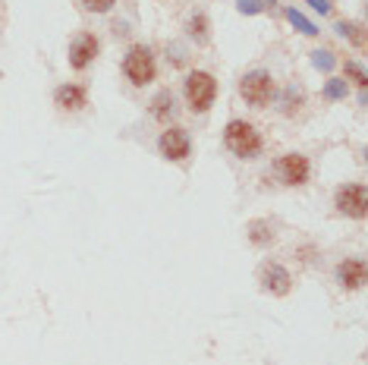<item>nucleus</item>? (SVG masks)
Instances as JSON below:
<instances>
[{
    "label": "nucleus",
    "instance_id": "obj_1",
    "mask_svg": "<svg viewBox=\"0 0 368 365\" xmlns=\"http://www.w3.org/2000/svg\"><path fill=\"white\" fill-rule=\"evenodd\" d=\"M224 145L233 151L239 160H255L261 155L264 142H261V133L252 126L249 120H230L224 129Z\"/></svg>",
    "mask_w": 368,
    "mask_h": 365
},
{
    "label": "nucleus",
    "instance_id": "obj_2",
    "mask_svg": "<svg viewBox=\"0 0 368 365\" xmlns=\"http://www.w3.org/2000/svg\"><path fill=\"white\" fill-rule=\"evenodd\" d=\"M183 94H186V104L193 114H205L217 98V82L211 72L205 70H193L183 82Z\"/></svg>",
    "mask_w": 368,
    "mask_h": 365
},
{
    "label": "nucleus",
    "instance_id": "obj_3",
    "mask_svg": "<svg viewBox=\"0 0 368 365\" xmlns=\"http://www.w3.org/2000/svg\"><path fill=\"white\" fill-rule=\"evenodd\" d=\"M123 72H126V79L132 85H151L154 76H158V63H154V54L151 48L145 45H132L126 50V57H123Z\"/></svg>",
    "mask_w": 368,
    "mask_h": 365
},
{
    "label": "nucleus",
    "instance_id": "obj_4",
    "mask_svg": "<svg viewBox=\"0 0 368 365\" xmlns=\"http://www.w3.org/2000/svg\"><path fill=\"white\" fill-rule=\"evenodd\" d=\"M239 94L246 98V104L252 107H268L274 98V76L268 70H252L242 76L239 82Z\"/></svg>",
    "mask_w": 368,
    "mask_h": 365
},
{
    "label": "nucleus",
    "instance_id": "obj_5",
    "mask_svg": "<svg viewBox=\"0 0 368 365\" xmlns=\"http://www.w3.org/2000/svg\"><path fill=\"white\" fill-rule=\"evenodd\" d=\"M334 205H337V211H340V214L362 221V217L368 214V189L362 186V182H347V186L337 189Z\"/></svg>",
    "mask_w": 368,
    "mask_h": 365
},
{
    "label": "nucleus",
    "instance_id": "obj_6",
    "mask_svg": "<svg viewBox=\"0 0 368 365\" xmlns=\"http://www.w3.org/2000/svg\"><path fill=\"white\" fill-rule=\"evenodd\" d=\"M158 151L164 160H173V164H180V160L189 158V151H193V138H189L186 129L180 126H167L164 133L158 138Z\"/></svg>",
    "mask_w": 368,
    "mask_h": 365
},
{
    "label": "nucleus",
    "instance_id": "obj_7",
    "mask_svg": "<svg viewBox=\"0 0 368 365\" xmlns=\"http://www.w3.org/2000/svg\"><path fill=\"white\" fill-rule=\"evenodd\" d=\"M277 177H281L286 186H305L308 177H312V164H308L305 155L290 151V155L277 158Z\"/></svg>",
    "mask_w": 368,
    "mask_h": 365
},
{
    "label": "nucleus",
    "instance_id": "obj_8",
    "mask_svg": "<svg viewBox=\"0 0 368 365\" xmlns=\"http://www.w3.org/2000/svg\"><path fill=\"white\" fill-rule=\"evenodd\" d=\"M259 283H261L264 293L286 296L290 293V287H293V277H290V271H286L283 265H277V261H264L261 271H259Z\"/></svg>",
    "mask_w": 368,
    "mask_h": 365
},
{
    "label": "nucleus",
    "instance_id": "obj_9",
    "mask_svg": "<svg viewBox=\"0 0 368 365\" xmlns=\"http://www.w3.org/2000/svg\"><path fill=\"white\" fill-rule=\"evenodd\" d=\"M98 50H101V41H98V35H92V32H79L76 38L70 41V67L72 70H85L88 63L98 57Z\"/></svg>",
    "mask_w": 368,
    "mask_h": 365
},
{
    "label": "nucleus",
    "instance_id": "obj_10",
    "mask_svg": "<svg viewBox=\"0 0 368 365\" xmlns=\"http://www.w3.org/2000/svg\"><path fill=\"white\" fill-rule=\"evenodd\" d=\"M54 104L60 111H82L88 104V89L85 85H76V82H66L54 92Z\"/></svg>",
    "mask_w": 368,
    "mask_h": 365
},
{
    "label": "nucleus",
    "instance_id": "obj_11",
    "mask_svg": "<svg viewBox=\"0 0 368 365\" xmlns=\"http://www.w3.org/2000/svg\"><path fill=\"white\" fill-rule=\"evenodd\" d=\"M365 274H368V268L362 258H347L337 265V283L343 290H359L365 283Z\"/></svg>",
    "mask_w": 368,
    "mask_h": 365
},
{
    "label": "nucleus",
    "instance_id": "obj_12",
    "mask_svg": "<svg viewBox=\"0 0 368 365\" xmlns=\"http://www.w3.org/2000/svg\"><path fill=\"white\" fill-rule=\"evenodd\" d=\"M249 233V243L252 246H268V243H274V227H271L268 221H252L246 227Z\"/></svg>",
    "mask_w": 368,
    "mask_h": 365
},
{
    "label": "nucleus",
    "instance_id": "obj_13",
    "mask_svg": "<svg viewBox=\"0 0 368 365\" xmlns=\"http://www.w3.org/2000/svg\"><path fill=\"white\" fill-rule=\"evenodd\" d=\"M151 116H154V120H171V116H173V94L167 89L151 101Z\"/></svg>",
    "mask_w": 368,
    "mask_h": 365
},
{
    "label": "nucleus",
    "instance_id": "obj_14",
    "mask_svg": "<svg viewBox=\"0 0 368 365\" xmlns=\"http://www.w3.org/2000/svg\"><path fill=\"white\" fill-rule=\"evenodd\" d=\"M189 35H193V38H208V19H205V13L189 19Z\"/></svg>",
    "mask_w": 368,
    "mask_h": 365
},
{
    "label": "nucleus",
    "instance_id": "obj_15",
    "mask_svg": "<svg viewBox=\"0 0 368 365\" xmlns=\"http://www.w3.org/2000/svg\"><path fill=\"white\" fill-rule=\"evenodd\" d=\"M85 4V10H92V13H110V6L117 4V0H82Z\"/></svg>",
    "mask_w": 368,
    "mask_h": 365
},
{
    "label": "nucleus",
    "instance_id": "obj_16",
    "mask_svg": "<svg viewBox=\"0 0 368 365\" xmlns=\"http://www.w3.org/2000/svg\"><path fill=\"white\" fill-rule=\"evenodd\" d=\"M325 94H328V98H343V94H347V82H340V79H330Z\"/></svg>",
    "mask_w": 368,
    "mask_h": 365
},
{
    "label": "nucleus",
    "instance_id": "obj_17",
    "mask_svg": "<svg viewBox=\"0 0 368 365\" xmlns=\"http://www.w3.org/2000/svg\"><path fill=\"white\" fill-rule=\"evenodd\" d=\"M290 23H293V26H299V28H303L305 35H318V32H315V26H312V23H305V19L299 16L296 10H290Z\"/></svg>",
    "mask_w": 368,
    "mask_h": 365
},
{
    "label": "nucleus",
    "instance_id": "obj_18",
    "mask_svg": "<svg viewBox=\"0 0 368 365\" xmlns=\"http://www.w3.org/2000/svg\"><path fill=\"white\" fill-rule=\"evenodd\" d=\"M347 72H350V76H352V79H356V82H359V85H365V72H362V70H359V67H356V63H347Z\"/></svg>",
    "mask_w": 368,
    "mask_h": 365
},
{
    "label": "nucleus",
    "instance_id": "obj_19",
    "mask_svg": "<svg viewBox=\"0 0 368 365\" xmlns=\"http://www.w3.org/2000/svg\"><path fill=\"white\" fill-rule=\"evenodd\" d=\"M308 4H312L315 13H321V16H325V13H330V0H308Z\"/></svg>",
    "mask_w": 368,
    "mask_h": 365
},
{
    "label": "nucleus",
    "instance_id": "obj_20",
    "mask_svg": "<svg viewBox=\"0 0 368 365\" xmlns=\"http://www.w3.org/2000/svg\"><path fill=\"white\" fill-rule=\"evenodd\" d=\"M315 67H330V54H328V50H318V54H315Z\"/></svg>",
    "mask_w": 368,
    "mask_h": 365
},
{
    "label": "nucleus",
    "instance_id": "obj_21",
    "mask_svg": "<svg viewBox=\"0 0 368 365\" xmlns=\"http://www.w3.org/2000/svg\"><path fill=\"white\" fill-rule=\"evenodd\" d=\"M259 4H261V0H239V10L242 13H255V10H259Z\"/></svg>",
    "mask_w": 368,
    "mask_h": 365
}]
</instances>
